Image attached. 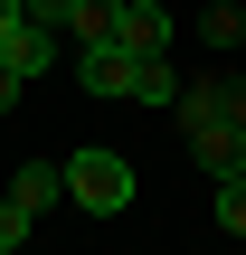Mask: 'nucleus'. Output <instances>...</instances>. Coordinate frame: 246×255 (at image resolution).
Listing matches in <instances>:
<instances>
[{
    "label": "nucleus",
    "instance_id": "obj_1",
    "mask_svg": "<svg viewBox=\"0 0 246 255\" xmlns=\"http://www.w3.org/2000/svg\"><path fill=\"white\" fill-rule=\"evenodd\" d=\"M66 199H76L85 218H123V208H133V161L104 151V142L66 151Z\"/></svg>",
    "mask_w": 246,
    "mask_h": 255
},
{
    "label": "nucleus",
    "instance_id": "obj_2",
    "mask_svg": "<svg viewBox=\"0 0 246 255\" xmlns=\"http://www.w3.org/2000/svg\"><path fill=\"white\" fill-rule=\"evenodd\" d=\"M57 47H66V38H57L47 19H28V9H9V19H0V66H9V76H47V66H57Z\"/></svg>",
    "mask_w": 246,
    "mask_h": 255
},
{
    "label": "nucleus",
    "instance_id": "obj_3",
    "mask_svg": "<svg viewBox=\"0 0 246 255\" xmlns=\"http://www.w3.org/2000/svg\"><path fill=\"white\" fill-rule=\"evenodd\" d=\"M76 85L104 95V104H123V95H133V47H123V38H85V47H76Z\"/></svg>",
    "mask_w": 246,
    "mask_h": 255
},
{
    "label": "nucleus",
    "instance_id": "obj_4",
    "mask_svg": "<svg viewBox=\"0 0 246 255\" xmlns=\"http://www.w3.org/2000/svg\"><path fill=\"white\" fill-rule=\"evenodd\" d=\"M114 38H123L133 57H171V38H180V19H171L161 0H123V9H114Z\"/></svg>",
    "mask_w": 246,
    "mask_h": 255
},
{
    "label": "nucleus",
    "instance_id": "obj_5",
    "mask_svg": "<svg viewBox=\"0 0 246 255\" xmlns=\"http://www.w3.org/2000/svg\"><path fill=\"white\" fill-rule=\"evenodd\" d=\"M9 199H19V208H38V218H47V208H57V199H66V161H19V170H9Z\"/></svg>",
    "mask_w": 246,
    "mask_h": 255
},
{
    "label": "nucleus",
    "instance_id": "obj_6",
    "mask_svg": "<svg viewBox=\"0 0 246 255\" xmlns=\"http://www.w3.org/2000/svg\"><path fill=\"white\" fill-rule=\"evenodd\" d=\"M123 104H180V66L171 57H133V95Z\"/></svg>",
    "mask_w": 246,
    "mask_h": 255
},
{
    "label": "nucleus",
    "instance_id": "obj_7",
    "mask_svg": "<svg viewBox=\"0 0 246 255\" xmlns=\"http://www.w3.org/2000/svg\"><path fill=\"white\" fill-rule=\"evenodd\" d=\"M114 9H123V0H66V9H57V28H66L76 47H85V38H114Z\"/></svg>",
    "mask_w": 246,
    "mask_h": 255
},
{
    "label": "nucleus",
    "instance_id": "obj_8",
    "mask_svg": "<svg viewBox=\"0 0 246 255\" xmlns=\"http://www.w3.org/2000/svg\"><path fill=\"white\" fill-rule=\"evenodd\" d=\"M199 38H209V57H228V47H246V9H228V0H209V9H199Z\"/></svg>",
    "mask_w": 246,
    "mask_h": 255
},
{
    "label": "nucleus",
    "instance_id": "obj_9",
    "mask_svg": "<svg viewBox=\"0 0 246 255\" xmlns=\"http://www.w3.org/2000/svg\"><path fill=\"white\" fill-rule=\"evenodd\" d=\"M218 227L246 246V170H237V180H218Z\"/></svg>",
    "mask_w": 246,
    "mask_h": 255
},
{
    "label": "nucleus",
    "instance_id": "obj_10",
    "mask_svg": "<svg viewBox=\"0 0 246 255\" xmlns=\"http://www.w3.org/2000/svg\"><path fill=\"white\" fill-rule=\"evenodd\" d=\"M28 227H38V208H19V199H9V189H0V246L19 255V246H28Z\"/></svg>",
    "mask_w": 246,
    "mask_h": 255
},
{
    "label": "nucleus",
    "instance_id": "obj_11",
    "mask_svg": "<svg viewBox=\"0 0 246 255\" xmlns=\"http://www.w3.org/2000/svg\"><path fill=\"white\" fill-rule=\"evenodd\" d=\"M19 85H28V76H9V66H0V114H9V104H19Z\"/></svg>",
    "mask_w": 246,
    "mask_h": 255
},
{
    "label": "nucleus",
    "instance_id": "obj_12",
    "mask_svg": "<svg viewBox=\"0 0 246 255\" xmlns=\"http://www.w3.org/2000/svg\"><path fill=\"white\" fill-rule=\"evenodd\" d=\"M0 255H9V246H0Z\"/></svg>",
    "mask_w": 246,
    "mask_h": 255
}]
</instances>
